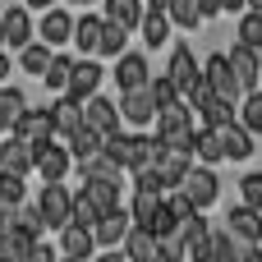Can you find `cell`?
<instances>
[{"instance_id":"cell-1","label":"cell","mask_w":262,"mask_h":262,"mask_svg":"<svg viewBox=\"0 0 262 262\" xmlns=\"http://www.w3.org/2000/svg\"><path fill=\"white\" fill-rule=\"evenodd\" d=\"M166 78L175 83V92H180V101H189L193 97V88L203 83V64L193 60V51L180 41V46H170V64H166Z\"/></svg>"},{"instance_id":"cell-2","label":"cell","mask_w":262,"mask_h":262,"mask_svg":"<svg viewBox=\"0 0 262 262\" xmlns=\"http://www.w3.org/2000/svg\"><path fill=\"white\" fill-rule=\"evenodd\" d=\"M69 170H74V152H69L64 138H51V143L37 147V175H41L46 184H64Z\"/></svg>"},{"instance_id":"cell-3","label":"cell","mask_w":262,"mask_h":262,"mask_svg":"<svg viewBox=\"0 0 262 262\" xmlns=\"http://www.w3.org/2000/svg\"><path fill=\"white\" fill-rule=\"evenodd\" d=\"M203 78H207V88L216 92V97H226V101H244V88H239V78H235V69H230V55H207V64H203Z\"/></svg>"},{"instance_id":"cell-4","label":"cell","mask_w":262,"mask_h":262,"mask_svg":"<svg viewBox=\"0 0 262 262\" xmlns=\"http://www.w3.org/2000/svg\"><path fill=\"white\" fill-rule=\"evenodd\" d=\"M37 207H41V216H46L51 230H64V226L74 221V193H69L64 184H46V189L37 193Z\"/></svg>"},{"instance_id":"cell-5","label":"cell","mask_w":262,"mask_h":262,"mask_svg":"<svg viewBox=\"0 0 262 262\" xmlns=\"http://www.w3.org/2000/svg\"><path fill=\"white\" fill-rule=\"evenodd\" d=\"M120 115H124V124H134V129L157 124L161 106H157V97H152V83H147V88H138V92H124V97H120Z\"/></svg>"},{"instance_id":"cell-6","label":"cell","mask_w":262,"mask_h":262,"mask_svg":"<svg viewBox=\"0 0 262 262\" xmlns=\"http://www.w3.org/2000/svg\"><path fill=\"white\" fill-rule=\"evenodd\" d=\"M14 138H23V143H32V147L51 143V138H55V120H51V106H28V111H23V120L14 124Z\"/></svg>"},{"instance_id":"cell-7","label":"cell","mask_w":262,"mask_h":262,"mask_svg":"<svg viewBox=\"0 0 262 262\" xmlns=\"http://www.w3.org/2000/svg\"><path fill=\"white\" fill-rule=\"evenodd\" d=\"M115 83H120V92H138V88H147V83H152V64H147V55H143V51H124V55L115 60Z\"/></svg>"},{"instance_id":"cell-8","label":"cell","mask_w":262,"mask_h":262,"mask_svg":"<svg viewBox=\"0 0 262 262\" xmlns=\"http://www.w3.org/2000/svg\"><path fill=\"white\" fill-rule=\"evenodd\" d=\"M0 170H5V175H23V180H28V175L37 170V147L9 134V138L0 143Z\"/></svg>"},{"instance_id":"cell-9","label":"cell","mask_w":262,"mask_h":262,"mask_svg":"<svg viewBox=\"0 0 262 262\" xmlns=\"http://www.w3.org/2000/svg\"><path fill=\"white\" fill-rule=\"evenodd\" d=\"M83 115H88V124L101 134V138H111V134H120L124 129V115H120V106L111 101V97H92V101H83Z\"/></svg>"},{"instance_id":"cell-10","label":"cell","mask_w":262,"mask_h":262,"mask_svg":"<svg viewBox=\"0 0 262 262\" xmlns=\"http://www.w3.org/2000/svg\"><path fill=\"white\" fill-rule=\"evenodd\" d=\"M184 193H189V203H193L198 212H207V207L216 203V193H221L216 170H212V166H193V170H189V180H184Z\"/></svg>"},{"instance_id":"cell-11","label":"cell","mask_w":262,"mask_h":262,"mask_svg":"<svg viewBox=\"0 0 262 262\" xmlns=\"http://www.w3.org/2000/svg\"><path fill=\"white\" fill-rule=\"evenodd\" d=\"M134 230V216H129V207H115V212H106L97 226H92V239H97V249H115V244H124V235Z\"/></svg>"},{"instance_id":"cell-12","label":"cell","mask_w":262,"mask_h":262,"mask_svg":"<svg viewBox=\"0 0 262 262\" xmlns=\"http://www.w3.org/2000/svg\"><path fill=\"white\" fill-rule=\"evenodd\" d=\"M97 88H101V60H97V55H83V60H74L69 97H78V101H92V97H97Z\"/></svg>"},{"instance_id":"cell-13","label":"cell","mask_w":262,"mask_h":262,"mask_svg":"<svg viewBox=\"0 0 262 262\" xmlns=\"http://www.w3.org/2000/svg\"><path fill=\"white\" fill-rule=\"evenodd\" d=\"M51 120H55V138H69V134H78V129L88 124L83 101H78V97H69V92L51 101Z\"/></svg>"},{"instance_id":"cell-14","label":"cell","mask_w":262,"mask_h":262,"mask_svg":"<svg viewBox=\"0 0 262 262\" xmlns=\"http://www.w3.org/2000/svg\"><path fill=\"white\" fill-rule=\"evenodd\" d=\"M226 230L239 239V244H262V212L253 207H230V216H226Z\"/></svg>"},{"instance_id":"cell-15","label":"cell","mask_w":262,"mask_h":262,"mask_svg":"<svg viewBox=\"0 0 262 262\" xmlns=\"http://www.w3.org/2000/svg\"><path fill=\"white\" fill-rule=\"evenodd\" d=\"M92 253H97V239H92V230H88V226H74V221H69V226L60 230V258L88 262Z\"/></svg>"},{"instance_id":"cell-16","label":"cell","mask_w":262,"mask_h":262,"mask_svg":"<svg viewBox=\"0 0 262 262\" xmlns=\"http://www.w3.org/2000/svg\"><path fill=\"white\" fill-rule=\"evenodd\" d=\"M5 46H9V51L32 46V14H28V5L5 9Z\"/></svg>"},{"instance_id":"cell-17","label":"cell","mask_w":262,"mask_h":262,"mask_svg":"<svg viewBox=\"0 0 262 262\" xmlns=\"http://www.w3.org/2000/svg\"><path fill=\"white\" fill-rule=\"evenodd\" d=\"M226 55H230V69H235V78H239L244 97H249V92H258L262 64H258V55H253V46H235V51H226Z\"/></svg>"},{"instance_id":"cell-18","label":"cell","mask_w":262,"mask_h":262,"mask_svg":"<svg viewBox=\"0 0 262 262\" xmlns=\"http://www.w3.org/2000/svg\"><path fill=\"white\" fill-rule=\"evenodd\" d=\"M189 170H193V157H189V152H170V147H166V157L157 161V175H161L166 193H170V189H184Z\"/></svg>"},{"instance_id":"cell-19","label":"cell","mask_w":262,"mask_h":262,"mask_svg":"<svg viewBox=\"0 0 262 262\" xmlns=\"http://www.w3.org/2000/svg\"><path fill=\"white\" fill-rule=\"evenodd\" d=\"M101 152L120 166V170H134V161H138V134H129V129H120V134H111L106 143H101Z\"/></svg>"},{"instance_id":"cell-20","label":"cell","mask_w":262,"mask_h":262,"mask_svg":"<svg viewBox=\"0 0 262 262\" xmlns=\"http://www.w3.org/2000/svg\"><path fill=\"white\" fill-rule=\"evenodd\" d=\"M124 258L129 262H157V249H161V239L152 235V230H143V226H134L129 235H124Z\"/></svg>"},{"instance_id":"cell-21","label":"cell","mask_w":262,"mask_h":262,"mask_svg":"<svg viewBox=\"0 0 262 262\" xmlns=\"http://www.w3.org/2000/svg\"><path fill=\"white\" fill-rule=\"evenodd\" d=\"M74 14H64V9H51V14H41V41L55 51V46H64L69 37H74Z\"/></svg>"},{"instance_id":"cell-22","label":"cell","mask_w":262,"mask_h":262,"mask_svg":"<svg viewBox=\"0 0 262 262\" xmlns=\"http://www.w3.org/2000/svg\"><path fill=\"white\" fill-rule=\"evenodd\" d=\"M101 28H106V14H83L74 23V46L88 51V55H97L101 51Z\"/></svg>"},{"instance_id":"cell-23","label":"cell","mask_w":262,"mask_h":262,"mask_svg":"<svg viewBox=\"0 0 262 262\" xmlns=\"http://www.w3.org/2000/svg\"><path fill=\"white\" fill-rule=\"evenodd\" d=\"M101 9H106V18L124 23L129 32L143 28V18H147V0H101Z\"/></svg>"},{"instance_id":"cell-24","label":"cell","mask_w":262,"mask_h":262,"mask_svg":"<svg viewBox=\"0 0 262 262\" xmlns=\"http://www.w3.org/2000/svg\"><path fill=\"white\" fill-rule=\"evenodd\" d=\"M193 161H198V166H216V161H226V143H221L216 129H198V134H193Z\"/></svg>"},{"instance_id":"cell-25","label":"cell","mask_w":262,"mask_h":262,"mask_svg":"<svg viewBox=\"0 0 262 262\" xmlns=\"http://www.w3.org/2000/svg\"><path fill=\"white\" fill-rule=\"evenodd\" d=\"M198 120H203V129H230V124H239L235 120V101H226V97H212L207 106H198Z\"/></svg>"},{"instance_id":"cell-26","label":"cell","mask_w":262,"mask_h":262,"mask_svg":"<svg viewBox=\"0 0 262 262\" xmlns=\"http://www.w3.org/2000/svg\"><path fill=\"white\" fill-rule=\"evenodd\" d=\"M221 143H226V161H249L253 157V134L244 124H230V129H216Z\"/></svg>"},{"instance_id":"cell-27","label":"cell","mask_w":262,"mask_h":262,"mask_svg":"<svg viewBox=\"0 0 262 262\" xmlns=\"http://www.w3.org/2000/svg\"><path fill=\"white\" fill-rule=\"evenodd\" d=\"M124 51H129V28H124V23H115V18H106V28H101V51H97V60H101V55L120 60Z\"/></svg>"},{"instance_id":"cell-28","label":"cell","mask_w":262,"mask_h":262,"mask_svg":"<svg viewBox=\"0 0 262 262\" xmlns=\"http://www.w3.org/2000/svg\"><path fill=\"white\" fill-rule=\"evenodd\" d=\"M64 143H69V152H74V166H78V161H88V157H97L106 138H101V134H97L92 124H83V129H78V134H69Z\"/></svg>"},{"instance_id":"cell-29","label":"cell","mask_w":262,"mask_h":262,"mask_svg":"<svg viewBox=\"0 0 262 262\" xmlns=\"http://www.w3.org/2000/svg\"><path fill=\"white\" fill-rule=\"evenodd\" d=\"M83 193L101 207V216L120 207V184H115V180H83Z\"/></svg>"},{"instance_id":"cell-30","label":"cell","mask_w":262,"mask_h":262,"mask_svg":"<svg viewBox=\"0 0 262 262\" xmlns=\"http://www.w3.org/2000/svg\"><path fill=\"white\" fill-rule=\"evenodd\" d=\"M51 60H55V51H51L46 41H32V46H23V51H18V64H23V74H37V78L51 69Z\"/></svg>"},{"instance_id":"cell-31","label":"cell","mask_w":262,"mask_h":262,"mask_svg":"<svg viewBox=\"0 0 262 262\" xmlns=\"http://www.w3.org/2000/svg\"><path fill=\"white\" fill-rule=\"evenodd\" d=\"M23 111H28L23 92H18V88H0V129H9V134H14V124L23 120Z\"/></svg>"},{"instance_id":"cell-32","label":"cell","mask_w":262,"mask_h":262,"mask_svg":"<svg viewBox=\"0 0 262 262\" xmlns=\"http://www.w3.org/2000/svg\"><path fill=\"white\" fill-rule=\"evenodd\" d=\"M138 32H143V41H147L152 51H161V46L170 41V14H152V9H147V18H143Z\"/></svg>"},{"instance_id":"cell-33","label":"cell","mask_w":262,"mask_h":262,"mask_svg":"<svg viewBox=\"0 0 262 262\" xmlns=\"http://www.w3.org/2000/svg\"><path fill=\"white\" fill-rule=\"evenodd\" d=\"M41 78H46V88H51L55 97H64V92H69V78H74V60L55 51V60H51V69H46Z\"/></svg>"},{"instance_id":"cell-34","label":"cell","mask_w":262,"mask_h":262,"mask_svg":"<svg viewBox=\"0 0 262 262\" xmlns=\"http://www.w3.org/2000/svg\"><path fill=\"white\" fill-rule=\"evenodd\" d=\"M161 198L166 193H134V226H143V230H152V221H157V212H161Z\"/></svg>"},{"instance_id":"cell-35","label":"cell","mask_w":262,"mask_h":262,"mask_svg":"<svg viewBox=\"0 0 262 262\" xmlns=\"http://www.w3.org/2000/svg\"><path fill=\"white\" fill-rule=\"evenodd\" d=\"M78 170H83V180H115V184H120V166H115L106 152H97V157L78 161Z\"/></svg>"},{"instance_id":"cell-36","label":"cell","mask_w":262,"mask_h":262,"mask_svg":"<svg viewBox=\"0 0 262 262\" xmlns=\"http://www.w3.org/2000/svg\"><path fill=\"white\" fill-rule=\"evenodd\" d=\"M28 203V180L0 170V207H23Z\"/></svg>"},{"instance_id":"cell-37","label":"cell","mask_w":262,"mask_h":262,"mask_svg":"<svg viewBox=\"0 0 262 262\" xmlns=\"http://www.w3.org/2000/svg\"><path fill=\"white\" fill-rule=\"evenodd\" d=\"M207 14H203V0H170V23L175 28H198Z\"/></svg>"},{"instance_id":"cell-38","label":"cell","mask_w":262,"mask_h":262,"mask_svg":"<svg viewBox=\"0 0 262 262\" xmlns=\"http://www.w3.org/2000/svg\"><path fill=\"white\" fill-rule=\"evenodd\" d=\"M212 262H244V249H239V239L230 235V230H212Z\"/></svg>"},{"instance_id":"cell-39","label":"cell","mask_w":262,"mask_h":262,"mask_svg":"<svg viewBox=\"0 0 262 262\" xmlns=\"http://www.w3.org/2000/svg\"><path fill=\"white\" fill-rule=\"evenodd\" d=\"M14 216H18V226H23V230H28V235H32V239H41V235H46V230H51V226H46V216H41V207H37V203H23V207H14Z\"/></svg>"},{"instance_id":"cell-40","label":"cell","mask_w":262,"mask_h":262,"mask_svg":"<svg viewBox=\"0 0 262 262\" xmlns=\"http://www.w3.org/2000/svg\"><path fill=\"white\" fill-rule=\"evenodd\" d=\"M97 221H101V207H97V203L78 189V193H74V226H88V230H92Z\"/></svg>"},{"instance_id":"cell-41","label":"cell","mask_w":262,"mask_h":262,"mask_svg":"<svg viewBox=\"0 0 262 262\" xmlns=\"http://www.w3.org/2000/svg\"><path fill=\"white\" fill-rule=\"evenodd\" d=\"M239 106H244V120H239V124H244V129L258 138V134H262V88H258V92H249Z\"/></svg>"},{"instance_id":"cell-42","label":"cell","mask_w":262,"mask_h":262,"mask_svg":"<svg viewBox=\"0 0 262 262\" xmlns=\"http://www.w3.org/2000/svg\"><path fill=\"white\" fill-rule=\"evenodd\" d=\"M239 46H262V14L258 9L239 14Z\"/></svg>"},{"instance_id":"cell-43","label":"cell","mask_w":262,"mask_h":262,"mask_svg":"<svg viewBox=\"0 0 262 262\" xmlns=\"http://www.w3.org/2000/svg\"><path fill=\"white\" fill-rule=\"evenodd\" d=\"M239 198H244V207L262 212V170H249V175L239 180Z\"/></svg>"},{"instance_id":"cell-44","label":"cell","mask_w":262,"mask_h":262,"mask_svg":"<svg viewBox=\"0 0 262 262\" xmlns=\"http://www.w3.org/2000/svg\"><path fill=\"white\" fill-rule=\"evenodd\" d=\"M134 193H166V184H161L157 166H147V170H134Z\"/></svg>"},{"instance_id":"cell-45","label":"cell","mask_w":262,"mask_h":262,"mask_svg":"<svg viewBox=\"0 0 262 262\" xmlns=\"http://www.w3.org/2000/svg\"><path fill=\"white\" fill-rule=\"evenodd\" d=\"M166 207H170V212H175L180 221H189V216L198 212V207L189 203V193H184V189H170V193H166Z\"/></svg>"},{"instance_id":"cell-46","label":"cell","mask_w":262,"mask_h":262,"mask_svg":"<svg viewBox=\"0 0 262 262\" xmlns=\"http://www.w3.org/2000/svg\"><path fill=\"white\" fill-rule=\"evenodd\" d=\"M152 97H157V106H170V101H180V92H175V83L161 74V78H152Z\"/></svg>"},{"instance_id":"cell-47","label":"cell","mask_w":262,"mask_h":262,"mask_svg":"<svg viewBox=\"0 0 262 262\" xmlns=\"http://www.w3.org/2000/svg\"><path fill=\"white\" fill-rule=\"evenodd\" d=\"M212 253H216V249H212V230L189 244V262H212Z\"/></svg>"},{"instance_id":"cell-48","label":"cell","mask_w":262,"mask_h":262,"mask_svg":"<svg viewBox=\"0 0 262 262\" xmlns=\"http://www.w3.org/2000/svg\"><path fill=\"white\" fill-rule=\"evenodd\" d=\"M23 262H60V253H55L46 239H37V244L28 249V258H23Z\"/></svg>"},{"instance_id":"cell-49","label":"cell","mask_w":262,"mask_h":262,"mask_svg":"<svg viewBox=\"0 0 262 262\" xmlns=\"http://www.w3.org/2000/svg\"><path fill=\"white\" fill-rule=\"evenodd\" d=\"M221 9L226 14H239V9H249V0H221Z\"/></svg>"},{"instance_id":"cell-50","label":"cell","mask_w":262,"mask_h":262,"mask_svg":"<svg viewBox=\"0 0 262 262\" xmlns=\"http://www.w3.org/2000/svg\"><path fill=\"white\" fill-rule=\"evenodd\" d=\"M244 262H262V249H258V244H244Z\"/></svg>"},{"instance_id":"cell-51","label":"cell","mask_w":262,"mask_h":262,"mask_svg":"<svg viewBox=\"0 0 262 262\" xmlns=\"http://www.w3.org/2000/svg\"><path fill=\"white\" fill-rule=\"evenodd\" d=\"M147 9L152 14H170V0H147Z\"/></svg>"},{"instance_id":"cell-52","label":"cell","mask_w":262,"mask_h":262,"mask_svg":"<svg viewBox=\"0 0 262 262\" xmlns=\"http://www.w3.org/2000/svg\"><path fill=\"white\" fill-rule=\"evenodd\" d=\"M5 78H9V55L0 51V88H5Z\"/></svg>"},{"instance_id":"cell-53","label":"cell","mask_w":262,"mask_h":262,"mask_svg":"<svg viewBox=\"0 0 262 262\" xmlns=\"http://www.w3.org/2000/svg\"><path fill=\"white\" fill-rule=\"evenodd\" d=\"M28 9H55V0H23Z\"/></svg>"},{"instance_id":"cell-54","label":"cell","mask_w":262,"mask_h":262,"mask_svg":"<svg viewBox=\"0 0 262 262\" xmlns=\"http://www.w3.org/2000/svg\"><path fill=\"white\" fill-rule=\"evenodd\" d=\"M97 262H129V258H124V253H101Z\"/></svg>"},{"instance_id":"cell-55","label":"cell","mask_w":262,"mask_h":262,"mask_svg":"<svg viewBox=\"0 0 262 262\" xmlns=\"http://www.w3.org/2000/svg\"><path fill=\"white\" fill-rule=\"evenodd\" d=\"M0 51H5V14H0Z\"/></svg>"},{"instance_id":"cell-56","label":"cell","mask_w":262,"mask_h":262,"mask_svg":"<svg viewBox=\"0 0 262 262\" xmlns=\"http://www.w3.org/2000/svg\"><path fill=\"white\" fill-rule=\"evenodd\" d=\"M249 9H258V14H262V0H249Z\"/></svg>"},{"instance_id":"cell-57","label":"cell","mask_w":262,"mask_h":262,"mask_svg":"<svg viewBox=\"0 0 262 262\" xmlns=\"http://www.w3.org/2000/svg\"><path fill=\"white\" fill-rule=\"evenodd\" d=\"M253 55H258V64H262V46H253Z\"/></svg>"},{"instance_id":"cell-58","label":"cell","mask_w":262,"mask_h":262,"mask_svg":"<svg viewBox=\"0 0 262 262\" xmlns=\"http://www.w3.org/2000/svg\"><path fill=\"white\" fill-rule=\"evenodd\" d=\"M69 5H92V0H69Z\"/></svg>"},{"instance_id":"cell-59","label":"cell","mask_w":262,"mask_h":262,"mask_svg":"<svg viewBox=\"0 0 262 262\" xmlns=\"http://www.w3.org/2000/svg\"><path fill=\"white\" fill-rule=\"evenodd\" d=\"M0 262H14V258H0Z\"/></svg>"},{"instance_id":"cell-60","label":"cell","mask_w":262,"mask_h":262,"mask_svg":"<svg viewBox=\"0 0 262 262\" xmlns=\"http://www.w3.org/2000/svg\"><path fill=\"white\" fill-rule=\"evenodd\" d=\"M60 262H74V258H60Z\"/></svg>"}]
</instances>
